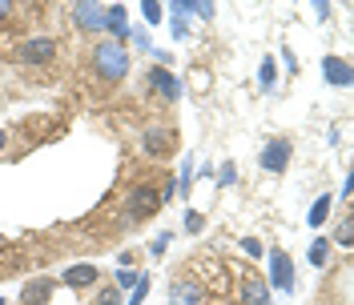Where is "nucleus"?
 I'll return each instance as SVG.
<instances>
[{
	"mask_svg": "<svg viewBox=\"0 0 354 305\" xmlns=\"http://www.w3.org/2000/svg\"><path fill=\"white\" fill-rule=\"evenodd\" d=\"M93 68H97L105 81H125V72H129V52H125V44L101 41L93 48Z\"/></svg>",
	"mask_w": 354,
	"mask_h": 305,
	"instance_id": "1",
	"label": "nucleus"
},
{
	"mask_svg": "<svg viewBox=\"0 0 354 305\" xmlns=\"http://www.w3.org/2000/svg\"><path fill=\"white\" fill-rule=\"evenodd\" d=\"M157 209H161V189H153V185H137V189L125 197V213H129V221L153 217Z\"/></svg>",
	"mask_w": 354,
	"mask_h": 305,
	"instance_id": "2",
	"label": "nucleus"
},
{
	"mask_svg": "<svg viewBox=\"0 0 354 305\" xmlns=\"http://www.w3.org/2000/svg\"><path fill=\"white\" fill-rule=\"evenodd\" d=\"M294 265L282 249H270V289H278V293H294Z\"/></svg>",
	"mask_w": 354,
	"mask_h": 305,
	"instance_id": "3",
	"label": "nucleus"
},
{
	"mask_svg": "<svg viewBox=\"0 0 354 305\" xmlns=\"http://www.w3.org/2000/svg\"><path fill=\"white\" fill-rule=\"evenodd\" d=\"M73 21H77V28H85V32H105V4L77 0L73 4Z\"/></svg>",
	"mask_w": 354,
	"mask_h": 305,
	"instance_id": "4",
	"label": "nucleus"
},
{
	"mask_svg": "<svg viewBox=\"0 0 354 305\" xmlns=\"http://www.w3.org/2000/svg\"><path fill=\"white\" fill-rule=\"evenodd\" d=\"M290 152H294V145H290L286 137H274V141L262 149V169L266 173H282V169L290 165Z\"/></svg>",
	"mask_w": 354,
	"mask_h": 305,
	"instance_id": "5",
	"label": "nucleus"
},
{
	"mask_svg": "<svg viewBox=\"0 0 354 305\" xmlns=\"http://www.w3.org/2000/svg\"><path fill=\"white\" fill-rule=\"evenodd\" d=\"M53 57H57V41H53V37H32V41L21 44L24 65H48Z\"/></svg>",
	"mask_w": 354,
	"mask_h": 305,
	"instance_id": "6",
	"label": "nucleus"
},
{
	"mask_svg": "<svg viewBox=\"0 0 354 305\" xmlns=\"http://www.w3.org/2000/svg\"><path fill=\"white\" fill-rule=\"evenodd\" d=\"M351 72H354L351 61H342V57H326V61H322V77H326L330 85H338V88H346L354 81Z\"/></svg>",
	"mask_w": 354,
	"mask_h": 305,
	"instance_id": "7",
	"label": "nucleus"
},
{
	"mask_svg": "<svg viewBox=\"0 0 354 305\" xmlns=\"http://www.w3.org/2000/svg\"><path fill=\"white\" fill-rule=\"evenodd\" d=\"M125 4H105V32H113L117 37V44L129 41V24H125Z\"/></svg>",
	"mask_w": 354,
	"mask_h": 305,
	"instance_id": "8",
	"label": "nucleus"
},
{
	"mask_svg": "<svg viewBox=\"0 0 354 305\" xmlns=\"http://www.w3.org/2000/svg\"><path fill=\"white\" fill-rule=\"evenodd\" d=\"M141 145H145V152H149V157H165V152L174 149V129H161V125H153V129L145 132V141H141Z\"/></svg>",
	"mask_w": 354,
	"mask_h": 305,
	"instance_id": "9",
	"label": "nucleus"
},
{
	"mask_svg": "<svg viewBox=\"0 0 354 305\" xmlns=\"http://www.w3.org/2000/svg\"><path fill=\"white\" fill-rule=\"evenodd\" d=\"M242 302L245 305H270V282H262L258 273H250L242 282Z\"/></svg>",
	"mask_w": 354,
	"mask_h": 305,
	"instance_id": "10",
	"label": "nucleus"
},
{
	"mask_svg": "<svg viewBox=\"0 0 354 305\" xmlns=\"http://www.w3.org/2000/svg\"><path fill=\"white\" fill-rule=\"evenodd\" d=\"M149 77H153V88L161 92V97H165V101H177V97H181V85H177V77H174V72H169L165 65H157Z\"/></svg>",
	"mask_w": 354,
	"mask_h": 305,
	"instance_id": "11",
	"label": "nucleus"
},
{
	"mask_svg": "<svg viewBox=\"0 0 354 305\" xmlns=\"http://www.w3.org/2000/svg\"><path fill=\"white\" fill-rule=\"evenodd\" d=\"M97 277H101L97 265H68L65 269V285L68 289H85V285H93Z\"/></svg>",
	"mask_w": 354,
	"mask_h": 305,
	"instance_id": "12",
	"label": "nucleus"
},
{
	"mask_svg": "<svg viewBox=\"0 0 354 305\" xmlns=\"http://www.w3.org/2000/svg\"><path fill=\"white\" fill-rule=\"evenodd\" d=\"M48 293H53V282H48V277L28 282V285H24V305H44V302H48Z\"/></svg>",
	"mask_w": 354,
	"mask_h": 305,
	"instance_id": "13",
	"label": "nucleus"
},
{
	"mask_svg": "<svg viewBox=\"0 0 354 305\" xmlns=\"http://www.w3.org/2000/svg\"><path fill=\"white\" fill-rule=\"evenodd\" d=\"M174 297H177L174 305H198V302H201V285H194V282H177V285H174Z\"/></svg>",
	"mask_w": 354,
	"mask_h": 305,
	"instance_id": "14",
	"label": "nucleus"
},
{
	"mask_svg": "<svg viewBox=\"0 0 354 305\" xmlns=\"http://www.w3.org/2000/svg\"><path fill=\"white\" fill-rule=\"evenodd\" d=\"M326 213H330V193H322L314 205H310V217L306 221L314 225V229H322V225H326Z\"/></svg>",
	"mask_w": 354,
	"mask_h": 305,
	"instance_id": "15",
	"label": "nucleus"
},
{
	"mask_svg": "<svg viewBox=\"0 0 354 305\" xmlns=\"http://www.w3.org/2000/svg\"><path fill=\"white\" fill-rule=\"evenodd\" d=\"M326 257H330V241L318 237L314 245H310V265H318V269H322V265H326Z\"/></svg>",
	"mask_w": 354,
	"mask_h": 305,
	"instance_id": "16",
	"label": "nucleus"
},
{
	"mask_svg": "<svg viewBox=\"0 0 354 305\" xmlns=\"http://www.w3.org/2000/svg\"><path fill=\"white\" fill-rule=\"evenodd\" d=\"M334 241H338V245H351V241H354V221H351V217L338 221V229H334Z\"/></svg>",
	"mask_w": 354,
	"mask_h": 305,
	"instance_id": "17",
	"label": "nucleus"
},
{
	"mask_svg": "<svg viewBox=\"0 0 354 305\" xmlns=\"http://www.w3.org/2000/svg\"><path fill=\"white\" fill-rule=\"evenodd\" d=\"M141 17H145L149 24H161V21H165V12H161V4H157V0H145V4H141Z\"/></svg>",
	"mask_w": 354,
	"mask_h": 305,
	"instance_id": "18",
	"label": "nucleus"
},
{
	"mask_svg": "<svg viewBox=\"0 0 354 305\" xmlns=\"http://www.w3.org/2000/svg\"><path fill=\"white\" fill-rule=\"evenodd\" d=\"M149 297V277H137V285H133V297H125V305H141Z\"/></svg>",
	"mask_w": 354,
	"mask_h": 305,
	"instance_id": "19",
	"label": "nucleus"
},
{
	"mask_svg": "<svg viewBox=\"0 0 354 305\" xmlns=\"http://www.w3.org/2000/svg\"><path fill=\"white\" fill-rule=\"evenodd\" d=\"M258 85H262L266 92L274 88V61H270V57H266V61H262V68H258Z\"/></svg>",
	"mask_w": 354,
	"mask_h": 305,
	"instance_id": "20",
	"label": "nucleus"
},
{
	"mask_svg": "<svg viewBox=\"0 0 354 305\" xmlns=\"http://www.w3.org/2000/svg\"><path fill=\"white\" fill-rule=\"evenodd\" d=\"M97 305H121V289H117V285H109V289L97 297Z\"/></svg>",
	"mask_w": 354,
	"mask_h": 305,
	"instance_id": "21",
	"label": "nucleus"
},
{
	"mask_svg": "<svg viewBox=\"0 0 354 305\" xmlns=\"http://www.w3.org/2000/svg\"><path fill=\"white\" fill-rule=\"evenodd\" d=\"M185 229H189V233H201V229H205V217H201V213H185Z\"/></svg>",
	"mask_w": 354,
	"mask_h": 305,
	"instance_id": "22",
	"label": "nucleus"
},
{
	"mask_svg": "<svg viewBox=\"0 0 354 305\" xmlns=\"http://www.w3.org/2000/svg\"><path fill=\"white\" fill-rule=\"evenodd\" d=\"M242 253H250V257H262V241H258V237H245L242 241Z\"/></svg>",
	"mask_w": 354,
	"mask_h": 305,
	"instance_id": "23",
	"label": "nucleus"
},
{
	"mask_svg": "<svg viewBox=\"0 0 354 305\" xmlns=\"http://www.w3.org/2000/svg\"><path fill=\"white\" fill-rule=\"evenodd\" d=\"M133 285H137V277L129 269H117V289H133Z\"/></svg>",
	"mask_w": 354,
	"mask_h": 305,
	"instance_id": "24",
	"label": "nucleus"
},
{
	"mask_svg": "<svg viewBox=\"0 0 354 305\" xmlns=\"http://www.w3.org/2000/svg\"><path fill=\"white\" fill-rule=\"evenodd\" d=\"M218 181H221V185H234V181H238V169H234V165H221Z\"/></svg>",
	"mask_w": 354,
	"mask_h": 305,
	"instance_id": "25",
	"label": "nucleus"
},
{
	"mask_svg": "<svg viewBox=\"0 0 354 305\" xmlns=\"http://www.w3.org/2000/svg\"><path fill=\"white\" fill-rule=\"evenodd\" d=\"M129 41H137L141 48H149V44H153V41H149V32H145V28H129Z\"/></svg>",
	"mask_w": 354,
	"mask_h": 305,
	"instance_id": "26",
	"label": "nucleus"
},
{
	"mask_svg": "<svg viewBox=\"0 0 354 305\" xmlns=\"http://www.w3.org/2000/svg\"><path fill=\"white\" fill-rule=\"evenodd\" d=\"M149 249H153V253H165V249H169V233H161V237H157Z\"/></svg>",
	"mask_w": 354,
	"mask_h": 305,
	"instance_id": "27",
	"label": "nucleus"
},
{
	"mask_svg": "<svg viewBox=\"0 0 354 305\" xmlns=\"http://www.w3.org/2000/svg\"><path fill=\"white\" fill-rule=\"evenodd\" d=\"M174 37H177V41H185V37H189V28H185V21H174Z\"/></svg>",
	"mask_w": 354,
	"mask_h": 305,
	"instance_id": "28",
	"label": "nucleus"
},
{
	"mask_svg": "<svg viewBox=\"0 0 354 305\" xmlns=\"http://www.w3.org/2000/svg\"><path fill=\"white\" fill-rule=\"evenodd\" d=\"M8 8H12V4H8V0H0V21L8 17Z\"/></svg>",
	"mask_w": 354,
	"mask_h": 305,
	"instance_id": "29",
	"label": "nucleus"
},
{
	"mask_svg": "<svg viewBox=\"0 0 354 305\" xmlns=\"http://www.w3.org/2000/svg\"><path fill=\"white\" fill-rule=\"evenodd\" d=\"M0 149H4V129H0Z\"/></svg>",
	"mask_w": 354,
	"mask_h": 305,
	"instance_id": "30",
	"label": "nucleus"
}]
</instances>
